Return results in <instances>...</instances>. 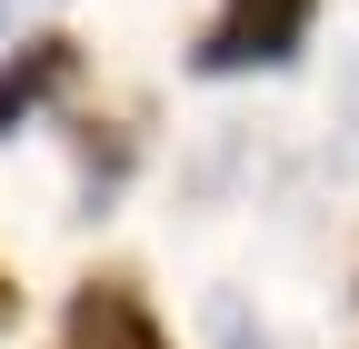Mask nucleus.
I'll list each match as a JSON object with an SVG mask.
<instances>
[{"instance_id": "39448f33", "label": "nucleus", "mask_w": 359, "mask_h": 349, "mask_svg": "<svg viewBox=\"0 0 359 349\" xmlns=\"http://www.w3.org/2000/svg\"><path fill=\"white\" fill-rule=\"evenodd\" d=\"M210 329H219V349H269V329H250L240 299H210Z\"/></svg>"}, {"instance_id": "6e6552de", "label": "nucleus", "mask_w": 359, "mask_h": 349, "mask_svg": "<svg viewBox=\"0 0 359 349\" xmlns=\"http://www.w3.org/2000/svg\"><path fill=\"white\" fill-rule=\"evenodd\" d=\"M0 30H11V0H0Z\"/></svg>"}, {"instance_id": "f257e3e1", "label": "nucleus", "mask_w": 359, "mask_h": 349, "mask_svg": "<svg viewBox=\"0 0 359 349\" xmlns=\"http://www.w3.org/2000/svg\"><path fill=\"white\" fill-rule=\"evenodd\" d=\"M309 20H320V0H219L190 40V70L200 80H240V70H290Z\"/></svg>"}, {"instance_id": "f03ea898", "label": "nucleus", "mask_w": 359, "mask_h": 349, "mask_svg": "<svg viewBox=\"0 0 359 349\" xmlns=\"http://www.w3.org/2000/svg\"><path fill=\"white\" fill-rule=\"evenodd\" d=\"M60 349H170V329H160V310L140 299V280H130V270H100V280L70 289Z\"/></svg>"}, {"instance_id": "0eeeda50", "label": "nucleus", "mask_w": 359, "mask_h": 349, "mask_svg": "<svg viewBox=\"0 0 359 349\" xmlns=\"http://www.w3.org/2000/svg\"><path fill=\"white\" fill-rule=\"evenodd\" d=\"M11 320H20V280L0 270V329H11Z\"/></svg>"}, {"instance_id": "423d86ee", "label": "nucleus", "mask_w": 359, "mask_h": 349, "mask_svg": "<svg viewBox=\"0 0 359 349\" xmlns=\"http://www.w3.org/2000/svg\"><path fill=\"white\" fill-rule=\"evenodd\" d=\"M339 160H349V170H359V70H349V80H339Z\"/></svg>"}, {"instance_id": "7ed1b4c3", "label": "nucleus", "mask_w": 359, "mask_h": 349, "mask_svg": "<svg viewBox=\"0 0 359 349\" xmlns=\"http://www.w3.org/2000/svg\"><path fill=\"white\" fill-rule=\"evenodd\" d=\"M70 90H80V40L70 30L20 40V50L0 60V140H20V130L50 110V100H70Z\"/></svg>"}, {"instance_id": "20e7f679", "label": "nucleus", "mask_w": 359, "mask_h": 349, "mask_svg": "<svg viewBox=\"0 0 359 349\" xmlns=\"http://www.w3.org/2000/svg\"><path fill=\"white\" fill-rule=\"evenodd\" d=\"M70 160H80V220H100V210L130 190V170H140V130L130 120H70Z\"/></svg>"}]
</instances>
